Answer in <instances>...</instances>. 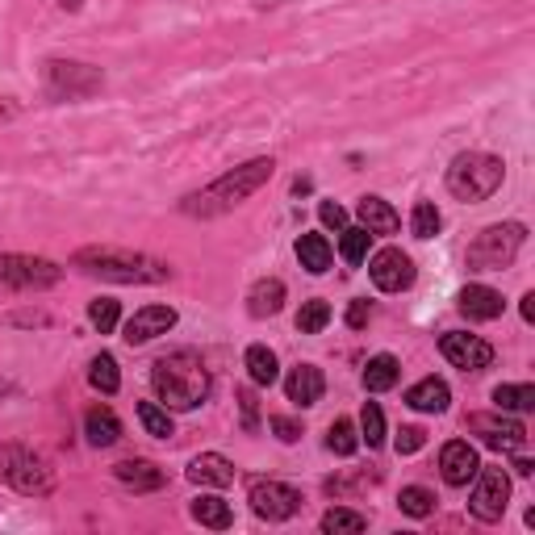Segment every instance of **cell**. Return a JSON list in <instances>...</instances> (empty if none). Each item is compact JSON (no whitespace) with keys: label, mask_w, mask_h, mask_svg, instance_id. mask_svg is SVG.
Masks as SVG:
<instances>
[{"label":"cell","mask_w":535,"mask_h":535,"mask_svg":"<svg viewBox=\"0 0 535 535\" xmlns=\"http://www.w3.org/2000/svg\"><path fill=\"white\" fill-rule=\"evenodd\" d=\"M297 260H301V268H306L310 276H322L331 268V260H335V251H331V243H327V235H301L297 239Z\"/></svg>","instance_id":"obj_25"},{"label":"cell","mask_w":535,"mask_h":535,"mask_svg":"<svg viewBox=\"0 0 535 535\" xmlns=\"http://www.w3.org/2000/svg\"><path fill=\"white\" fill-rule=\"evenodd\" d=\"M510 506V477L506 469H477L473 477V494H469V510L481 523H502Z\"/></svg>","instance_id":"obj_10"},{"label":"cell","mask_w":535,"mask_h":535,"mask_svg":"<svg viewBox=\"0 0 535 535\" xmlns=\"http://www.w3.org/2000/svg\"><path fill=\"white\" fill-rule=\"evenodd\" d=\"M448 193L456 201H485V197H494L502 189V180H506V164L498 155L490 151H460L452 164H448Z\"/></svg>","instance_id":"obj_4"},{"label":"cell","mask_w":535,"mask_h":535,"mask_svg":"<svg viewBox=\"0 0 535 535\" xmlns=\"http://www.w3.org/2000/svg\"><path fill=\"white\" fill-rule=\"evenodd\" d=\"M360 439H364L368 448H381L385 444V414H381L377 402H364V410H360Z\"/></svg>","instance_id":"obj_38"},{"label":"cell","mask_w":535,"mask_h":535,"mask_svg":"<svg viewBox=\"0 0 535 535\" xmlns=\"http://www.w3.org/2000/svg\"><path fill=\"white\" fill-rule=\"evenodd\" d=\"M285 310V281H276V276H264V281H255L247 289V314L251 318H272Z\"/></svg>","instance_id":"obj_22"},{"label":"cell","mask_w":535,"mask_h":535,"mask_svg":"<svg viewBox=\"0 0 535 535\" xmlns=\"http://www.w3.org/2000/svg\"><path fill=\"white\" fill-rule=\"evenodd\" d=\"M247 502H251V510L260 519H268V523H285V519H293L301 506H306V498H301V490H293V485H285V481H251V490H247Z\"/></svg>","instance_id":"obj_9"},{"label":"cell","mask_w":535,"mask_h":535,"mask_svg":"<svg viewBox=\"0 0 535 535\" xmlns=\"http://www.w3.org/2000/svg\"><path fill=\"white\" fill-rule=\"evenodd\" d=\"M368 243H372V235H368L364 226H343V230H339V255H343V260L352 264V268L368 260Z\"/></svg>","instance_id":"obj_32"},{"label":"cell","mask_w":535,"mask_h":535,"mask_svg":"<svg viewBox=\"0 0 535 535\" xmlns=\"http://www.w3.org/2000/svg\"><path fill=\"white\" fill-rule=\"evenodd\" d=\"M189 481L193 485H209V490H226V485L235 481V464H230L226 456H218V452H201L189 464Z\"/></svg>","instance_id":"obj_21"},{"label":"cell","mask_w":535,"mask_h":535,"mask_svg":"<svg viewBox=\"0 0 535 535\" xmlns=\"http://www.w3.org/2000/svg\"><path fill=\"white\" fill-rule=\"evenodd\" d=\"M13 118H17V105L0 97V126H5V122H13Z\"/></svg>","instance_id":"obj_44"},{"label":"cell","mask_w":535,"mask_h":535,"mask_svg":"<svg viewBox=\"0 0 535 535\" xmlns=\"http://www.w3.org/2000/svg\"><path fill=\"white\" fill-rule=\"evenodd\" d=\"M59 5H63L67 13H76V9H80V0H59Z\"/></svg>","instance_id":"obj_47"},{"label":"cell","mask_w":535,"mask_h":535,"mask_svg":"<svg viewBox=\"0 0 535 535\" xmlns=\"http://www.w3.org/2000/svg\"><path fill=\"white\" fill-rule=\"evenodd\" d=\"M84 435H88V444L92 448H113L122 439V423H118V414H113L109 406H92L84 414Z\"/></svg>","instance_id":"obj_23"},{"label":"cell","mask_w":535,"mask_h":535,"mask_svg":"<svg viewBox=\"0 0 535 535\" xmlns=\"http://www.w3.org/2000/svg\"><path fill=\"white\" fill-rule=\"evenodd\" d=\"M368 318H372V306H368L364 297H356L352 306H347V327H352V331H360V327H364Z\"/></svg>","instance_id":"obj_43"},{"label":"cell","mask_w":535,"mask_h":535,"mask_svg":"<svg viewBox=\"0 0 535 535\" xmlns=\"http://www.w3.org/2000/svg\"><path fill=\"white\" fill-rule=\"evenodd\" d=\"M368 276H372V285H377L381 293H402V289H410L414 285V260L402 251V247H385V251H377L368 260Z\"/></svg>","instance_id":"obj_12"},{"label":"cell","mask_w":535,"mask_h":535,"mask_svg":"<svg viewBox=\"0 0 535 535\" xmlns=\"http://www.w3.org/2000/svg\"><path fill=\"white\" fill-rule=\"evenodd\" d=\"M0 481L26 498H46L55 490V469L26 444H0Z\"/></svg>","instance_id":"obj_6"},{"label":"cell","mask_w":535,"mask_h":535,"mask_svg":"<svg viewBox=\"0 0 535 535\" xmlns=\"http://www.w3.org/2000/svg\"><path fill=\"white\" fill-rule=\"evenodd\" d=\"M439 226H444V218H439L435 201H418V205H414V214H410L414 239H435V235H439Z\"/></svg>","instance_id":"obj_36"},{"label":"cell","mask_w":535,"mask_h":535,"mask_svg":"<svg viewBox=\"0 0 535 535\" xmlns=\"http://www.w3.org/2000/svg\"><path fill=\"white\" fill-rule=\"evenodd\" d=\"M368 527V519L360 510H347V506H331L327 515H322V531L327 535H360Z\"/></svg>","instance_id":"obj_31"},{"label":"cell","mask_w":535,"mask_h":535,"mask_svg":"<svg viewBox=\"0 0 535 535\" xmlns=\"http://www.w3.org/2000/svg\"><path fill=\"white\" fill-rule=\"evenodd\" d=\"M88 322L97 327L101 335H113L118 331V322H122V306L113 297H97V301H88Z\"/></svg>","instance_id":"obj_34"},{"label":"cell","mask_w":535,"mask_h":535,"mask_svg":"<svg viewBox=\"0 0 535 535\" xmlns=\"http://www.w3.org/2000/svg\"><path fill=\"white\" fill-rule=\"evenodd\" d=\"M268 427L276 431V439H281V444H297V439H301V423H297V418H289V414H272Z\"/></svg>","instance_id":"obj_40"},{"label":"cell","mask_w":535,"mask_h":535,"mask_svg":"<svg viewBox=\"0 0 535 535\" xmlns=\"http://www.w3.org/2000/svg\"><path fill=\"white\" fill-rule=\"evenodd\" d=\"M523 243H527L523 222H494L469 243V251H464V268L469 272H502V268L515 264Z\"/></svg>","instance_id":"obj_5"},{"label":"cell","mask_w":535,"mask_h":535,"mask_svg":"<svg viewBox=\"0 0 535 535\" xmlns=\"http://www.w3.org/2000/svg\"><path fill=\"white\" fill-rule=\"evenodd\" d=\"M272 172H276L272 155L247 159V164L222 172L218 180H209L205 189L180 197L176 209H180V214H189V218H222V214H230V209H239L255 189H264V184L272 180Z\"/></svg>","instance_id":"obj_1"},{"label":"cell","mask_w":535,"mask_h":535,"mask_svg":"<svg viewBox=\"0 0 535 535\" xmlns=\"http://www.w3.org/2000/svg\"><path fill=\"white\" fill-rule=\"evenodd\" d=\"M494 406L506 414H527L535 410V385H498L494 389Z\"/></svg>","instance_id":"obj_30"},{"label":"cell","mask_w":535,"mask_h":535,"mask_svg":"<svg viewBox=\"0 0 535 535\" xmlns=\"http://www.w3.org/2000/svg\"><path fill=\"white\" fill-rule=\"evenodd\" d=\"M523 322H535V293L523 297Z\"/></svg>","instance_id":"obj_45"},{"label":"cell","mask_w":535,"mask_h":535,"mask_svg":"<svg viewBox=\"0 0 535 535\" xmlns=\"http://www.w3.org/2000/svg\"><path fill=\"white\" fill-rule=\"evenodd\" d=\"M398 377H402V364L393 360L389 352L372 356V360L364 364V389H368V393H385V389H393V385H398Z\"/></svg>","instance_id":"obj_26"},{"label":"cell","mask_w":535,"mask_h":535,"mask_svg":"<svg viewBox=\"0 0 535 535\" xmlns=\"http://www.w3.org/2000/svg\"><path fill=\"white\" fill-rule=\"evenodd\" d=\"M327 322H331V306L322 297L306 301V306L297 310V331L301 335H318V331H327Z\"/></svg>","instance_id":"obj_35"},{"label":"cell","mask_w":535,"mask_h":535,"mask_svg":"<svg viewBox=\"0 0 535 535\" xmlns=\"http://www.w3.org/2000/svg\"><path fill=\"white\" fill-rule=\"evenodd\" d=\"M42 88L51 101H84L105 88V72L80 59H46L42 63Z\"/></svg>","instance_id":"obj_7"},{"label":"cell","mask_w":535,"mask_h":535,"mask_svg":"<svg viewBox=\"0 0 535 535\" xmlns=\"http://www.w3.org/2000/svg\"><path fill=\"white\" fill-rule=\"evenodd\" d=\"M469 431L481 439L485 448H494V452H519L527 444V427L519 423V418H510L506 410H498V414H469Z\"/></svg>","instance_id":"obj_11"},{"label":"cell","mask_w":535,"mask_h":535,"mask_svg":"<svg viewBox=\"0 0 535 535\" xmlns=\"http://www.w3.org/2000/svg\"><path fill=\"white\" fill-rule=\"evenodd\" d=\"M318 218H322V226L343 230V226H347V209H343L339 201H322V205H318Z\"/></svg>","instance_id":"obj_41"},{"label":"cell","mask_w":535,"mask_h":535,"mask_svg":"<svg viewBox=\"0 0 535 535\" xmlns=\"http://www.w3.org/2000/svg\"><path fill=\"white\" fill-rule=\"evenodd\" d=\"M427 444V431L423 427H402L398 439H393V448H398V456H414V452H423Z\"/></svg>","instance_id":"obj_39"},{"label":"cell","mask_w":535,"mask_h":535,"mask_svg":"<svg viewBox=\"0 0 535 535\" xmlns=\"http://www.w3.org/2000/svg\"><path fill=\"white\" fill-rule=\"evenodd\" d=\"M88 385H92V389H101L105 398H109V393H118V389H122V372H118V360H113L109 352L92 356V364H88Z\"/></svg>","instance_id":"obj_28"},{"label":"cell","mask_w":535,"mask_h":535,"mask_svg":"<svg viewBox=\"0 0 535 535\" xmlns=\"http://www.w3.org/2000/svg\"><path fill=\"white\" fill-rule=\"evenodd\" d=\"M180 322V314L172 306H143V310H134V318H126V327H122V339L130 347H143L159 335H168L172 327Z\"/></svg>","instance_id":"obj_14"},{"label":"cell","mask_w":535,"mask_h":535,"mask_svg":"<svg viewBox=\"0 0 535 535\" xmlns=\"http://www.w3.org/2000/svg\"><path fill=\"white\" fill-rule=\"evenodd\" d=\"M193 519L201 523V527H214V531H226L230 523H235V515H230V502H222L218 494H201V498H193Z\"/></svg>","instance_id":"obj_27"},{"label":"cell","mask_w":535,"mask_h":535,"mask_svg":"<svg viewBox=\"0 0 535 535\" xmlns=\"http://www.w3.org/2000/svg\"><path fill=\"white\" fill-rule=\"evenodd\" d=\"M322 393H327V377H322V368L318 364H297L289 368V377H285V398L301 410H310L322 402Z\"/></svg>","instance_id":"obj_16"},{"label":"cell","mask_w":535,"mask_h":535,"mask_svg":"<svg viewBox=\"0 0 535 535\" xmlns=\"http://www.w3.org/2000/svg\"><path fill=\"white\" fill-rule=\"evenodd\" d=\"M398 506H402V515H410V519H427L435 510V494L423 490V485H406V490L398 494Z\"/></svg>","instance_id":"obj_37"},{"label":"cell","mask_w":535,"mask_h":535,"mask_svg":"<svg viewBox=\"0 0 535 535\" xmlns=\"http://www.w3.org/2000/svg\"><path fill=\"white\" fill-rule=\"evenodd\" d=\"M456 306H460L464 318H473V322H494V318H502L506 301H502V293L490 289V285H464L460 297H456Z\"/></svg>","instance_id":"obj_18"},{"label":"cell","mask_w":535,"mask_h":535,"mask_svg":"<svg viewBox=\"0 0 535 535\" xmlns=\"http://www.w3.org/2000/svg\"><path fill=\"white\" fill-rule=\"evenodd\" d=\"M327 448L335 456H356L360 452V431H356L352 418H335L331 431H327Z\"/></svg>","instance_id":"obj_33"},{"label":"cell","mask_w":535,"mask_h":535,"mask_svg":"<svg viewBox=\"0 0 535 535\" xmlns=\"http://www.w3.org/2000/svg\"><path fill=\"white\" fill-rule=\"evenodd\" d=\"M239 406H243V427H247V431L260 427V402H255L251 389H239Z\"/></svg>","instance_id":"obj_42"},{"label":"cell","mask_w":535,"mask_h":535,"mask_svg":"<svg viewBox=\"0 0 535 535\" xmlns=\"http://www.w3.org/2000/svg\"><path fill=\"white\" fill-rule=\"evenodd\" d=\"M63 281V268L46 255H17V251H0V289L9 293H38V289H55Z\"/></svg>","instance_id":"obj_8"},{"label":"cell","mask_w":535,"mask_h":535,"mask_svg":"<svg viewBox=\"0 0 535 535\" xmlns=\"http://www.w3.org/2000/svg\"><path fill=\"white\" fill-rule=\"evenodd\" d=\"M209 368L197 352L180 347V352H168L151 364V389L155 398L168 410H197L209 398Z\"/></svg>","instance_id":"obj_2"},{"label":"cell","mask_w":535,"mask_h":535,"mask_svg":"<svg viewBox=\"0 0 535 535\" xmlns=\"http://www.w3.org/2000/svg\"><path fill=\"white\" fill-rule=\"evenodd\" d=\"M356 218H360V226L368 230V235H398L402 230L398 209H393L385 197H372V193L356 201Z\"/></svg>","instance_id":"obj_19"},{"label":"cell","mask_w":535,"mask_h":535,"mask_svg":"<svg viewBox=\"0 0 535 535\" xmlns=\"http://www.w3.org/2000/svg\"><path fill=\"white\" fill-rule=\"evenodd\" d=\"M138 423H143V431L155 435V439H172V435H176L172 410L159 406V402H138Z\"/></svg>","instance_id":"obj_29"},{"label":"cell","mask_w":535,"mask_h":535,"mask_svg":"<svg viewBox=\"0 0 535 535\" xmlns=\"http://www.w3.org/2000/svg\"><path fill=\"white\" fill-rule=\"evenodd\" d=\"M439 352H444V360L460 372H481V368L494 364V347L481 335H469V331H448L444 339H439Z\"/></svg>","instance_id":"obj_13"},{"label":"cell","mask_w":535,"mask_h":535,"mask_svg":"<svg viewBox=\"0 0 535 535\" xmlns=\"http://www.w3.org/2000/svg\"><path fill=\"white\" fill-rule=\"evenodd\" d=\"M243 364H247L251 385L268 389V385L281 381V364H276V352H272V347H264V343H251V347H247V356H243Z\"/></svg>","instance_id":"obj_24"},{"label":"cell","mask_w":535,"mask_h":535,"mask_svg":"<svg viewBox=\"0 0 535 535\" xmlns=\"http://www.w3.org/2000/svg\"><path fill=\"white\" fill-rule=\"evenodd\" d=\"M481 469V460L473 452L469 439H452V444H444V452H439V477H444L452 490H464Z\"/></svg>","instance_id":"obj_15"},{"label":"cell","mask_w":535,"mask_h":535,"mask_svg":"<svg viewBox=\"0 0 535 535\" xmlns=\"http://www.w3.org/2000/svg\"><path fill=\"white\" fill-rule=\"evenodd\" d=\"M406 406L418 414H444L452 406V389L444 377H423L418 385L406 389Z\"/></svg>","instance_id":"obj_20"},{"label":"cell","mask_w":535,"mask_h":535,"mask_svg":"<svg viewBox=\"0 0 535 535\" xmlns=\"http://www.w3.org/2000/svg\"><path fill=\"white\" fill-rule=\"evenodd\" d=\"M531 469H535V464H531L527 456H515V473H519V477H531Z\"/></svg>","instance_id":"obj_46"},{"label":"cell","mask_w":535,"mask_h":535,"mask_svg":"<svg viewBox=\"0 0 535 535\" xmlns=\"http://www.w3.org/2000/svg\"><path fill=\"white\" fill-rule=\"evenodd\" d=\"M113 477H118L126 490H134V494H155V490H164V485H168V473L159 469L155 460H143V456L113 464Z\"/></svg>","instance_id":"obj_17"},{"label":"cell","mask_w":535,"mask_h":535,"mask_svg":"<svg viewBox=\"0 0 535 535\" xmlns=\"http://www.w3.org/2000/svg\"><path fill=\"white\" fill-rule=\"evenodd\" d=\"M72 268L84 276H101L113 285H164L172 281V264L155 260L143 251H126V247H80L72 255Z\"/></svg>","instance_id":"obj_3"}]
</instances>
